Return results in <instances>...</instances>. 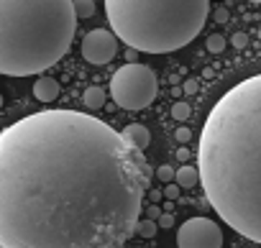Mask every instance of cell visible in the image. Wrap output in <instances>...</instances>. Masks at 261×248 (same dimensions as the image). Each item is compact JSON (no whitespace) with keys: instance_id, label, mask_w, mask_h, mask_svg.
<instances>
[{"instance_id":"obj_1","label":"cell","mask_w":261,"mask_h":248,"mask_svg":"<svg viewBox=\"0 0 261 248\" xmlns=\"http://www.w3.org/2000/svg\"><path fill=\"white\" fill-rule=\"evenodd\" d=\"M151 169L120 131L41 110L0 131V248H123Z\"/></svg>"},{"instance_id":"obj_2","label":"cell","mask_w":261,"mask_h":248,"mask_svg":"<svg viewBox=\"0 0 261 248\" xmlns=\"http://www.w3.org/2000/svg\"><path fill=\"white\" fill-rule=\"evenodd\" d=\"M197 172L207 202L225 225L261 243V74L225 90L207 113Z\"/></svg>"},{"instance_id":"obj_3","label":"cell","mask_w":261,"mask_h":248,"mask_svg":"<svg viewBox=\"0 0 261 248\" xmlns=\"http://www.w3.org/2000/svg\"><path fill=\"white\" fill-rule=\"evenodd\" d=\"M74 29L72 0H0V74L31 77L54 67Z\"/></svg>"},{"instance_id":"obj_4","label":"cell","mask_w":261,"mask_h":248,"mask_svg":"<svg viewBox=\"0 0 261 248\" xmlns=\"http://www.w3.org/2000/svg\"><path fill=\"white\" fill-rule=\"evenodd\" d=\"M108 23L128 49L169 54L205 29L210 0H105Z\"/></svg>"},{"instance_id":"obj_5","label":"cell","mask_w":261,"mask_h":248,"mask_svg":"<svg viewBox=\"0 0 261 248\" xmlns=\"http://www.w3.org/2000/svg\"><path fill=\"white\" fill-rule=\"evenodd\" d=\"M156 74L146 64H123L110 79L113 102L123 110H144L156 100Z\"/></svg>"},{"instance_id":"obj_6","label":"cell","mask_w":261,"mask_h":248,"mask_svg":"<svg viewBox=\"0 0 261 248\" xmlns=\"http://www.w3.org/2000/svg\"><path fill=\"white\" fill-rule=\"evenodd\" d=\"M177 248H223V230L210 217H190L177 230Z\"/></svg>"},{"instance_id":"obj_7","label":"cell","mask_w":261,"mask_h":248,"mask_svg":"<svg viewBox=\"0 0 261 248\" xmlns=\"http://www.w3.org/2000/svg\"><path fill=\"white\" fill-rule=\"evenodd\" d=\"M118 54V39L113 31L95 29L82 39V59L90 64H108Z\"/></svg>"},{"instance_id":"obj_8","label":"cell","mask_w":261,"mask_h":248,"mask_svg":"<svg viewBox=\"0 0 261 248\" xmlns=\"http://www.w3.org/2000/svg\"><path fill=\"white\" fill-rule=\"evenodd\" d=\"M59 82L54 79V77H39L36 82H34V97L39 100V102H54L57 97H59Z\"/></svg>"},{"instance_id":"obj_9","label":"cell","mask_w":261,"mask_h":248,"mask_svg":"<svg viewBox=\"0 0 261 248\" xmlns=\"http://www.w3.org/2000/svg\"><path fill=\"white\" fill-rule=\"evenodd\" d=\"M123 136L134 144L139 151H144L151 144V133H149V128L144 126V123H130V126H125L123 128Z\"/></svg>"},{"instance_id":"obj_10","label":"cell","mask_w":261,"mask_h":248,"mask_svg":"<svg viewBox=\"0 0 261 248\" xmlns=\"http://www.w3.org/2000/svg\"><path fill=\"white\" fill-rule=\"evenodd\" d=\"M174 184H177L179 189H192V187H197V184H200V172H197V167L182 164V167L174 172Z\"/></svg>"},{"instance_id":"obj_11","label":"cell","mask_w":261,"mask_h":248,"mask_svg":"<svg viewBox=\"0 0 261 248\" xmlns=\"http://www.w3.org/2000/svg\"><path fill=\"white\" fill-rule=\"evenodd\" d=\"M82 102H85V107H90V110L102 107V105H105V90H102V87H97V85L87 87V90H85V95H82Z\"/></svg>"},{"instance_id":"obj_12","label":"cell","mask_w":261,"mask_h":248,"mask_svg":"<svg viewBox=\"0 0 261 248\" xmlns=\"http://www.w3.org/2000/svg\"><path fill=\"white\" fill-rule=\"evenodd\" d=\"M77 18H92L95 16V0H72Z\"/></svg>"},{"instance_id":"obj_13","label":"cell","mask_w":261,"mask_h":248,"mask_svg":"<svg viewBox=\"0 0 261 248\" xmlns=\"http://www.w3.org/2000/svg\"><path fill=\"white\" fill-rule=\"evenodd\" d=\"M156 230H159L156 220H149V217L139 220V225H136V235H141V238H154Z\"/></svg>"},{"instance_id":"obj_14","label":"cell","mask_w":261,"mask_h":248,"mask_svg":"<svg viewBox=\"0 0 261 248\" xmlns=\"http://www.w3.org/2000/svg\"><path fill=\"white\" fill-rule=\"evenodd\" d=\"M205 46H207L210 54H220V51H225V36H220V34H210L207 41H205Z\"/></svg>"},{"instance_id":"obj_15","label":"cell","mask_w":261,"mask_h":248,"mask_svg":"<svg viewBox=\"0 0 261 248\" xmlns=\"http://www.w3.org/2000/svg\"><path fill=\"white\" fill-rule=\"evenodd\" d=\"M190 113H192V107H190L185 100H177V102L172 105V118L179 120V123H185V120L190 118Z\"/></svg>"},{"instance_id":"obj_16","label":"cell","mask_w":261,"mask_h":248,"mask_svg":"<svg viewBox=\"0 0 261 248\" xmlns=\"http://www.w3.org/2000/svg\"><path fill=\"white\" fill-rule=\"evenodd\" d=\"M174 172H177V169H172L169 164H162V167L156 169V179L164 182V184H172V182H174Z\"/></svg>"},{"instance_id":"obj_17","label":"cell","mask_w":261,"mask_h":248,"mask_svg":"<svg viewBox=\"0 0 261 248\" xmlns=\"http://www.w3.org/2000/svg\"><path fill=\"white\" fill-rule=\"evenodd\" d=\"M230 44H233V49H246L248 36H246L243 31H238V34H233V36H230Z\"/></svg>"},{"instance_id":"obj_18","label":"cell","mask_w":261,"mask_h":248,"mask_svg":"<svg viewBox=\"0 0 261 248\" xmlns=\"http://www.w3.org/2000/svg\"><path fill=\"white\" fill-rule=\"evenodd\" d=\"M174 139H177V141H179V144H187V141H190V139H192V131H190V128H185V126H182V128H177V131H174Z\"/></svg>"},{"instance_id":"obj_19","label":"cell","mask_w":261,"mask_h":248,"mask_svg":"<svg viewBox=\"0 0 261 248\" xmlns=\"http://www.w3.org/2000/svg\"><path fill=\"white\" fill-rule=\"evenodd\" d=\"M179 192H182V189H179V187H177V184H167V187H164V192H162V195H164V197H167V200H172V202H174V200H177V197H179Z\"/></svg>"},{"instance_id":"obj_20","label":"cell","mask_w":261,"mask_h":248,"mask_svg":"<svg viewBox=\"0 0 261 248\" xmlns=\"http://www.w3.org/2000/svg\"><path fill=\"white\" fill-rule=\"evenodd\" d=\"M156 225H159V228H172V225H174V215H172V212H162L159 220H156Z\"/></svg>"},{"instance_id":"obj_21","label":"cell","mask_w":261,"mask_h":248,"mask_svg":"<svg viewBox=\"0 0 261 248\" xmlns=\"http://www.w3.org/2000/svg\"><path fill=\"white\" fill-rule=\"evenodd\" d=\"M182 92H185V95H195V92H197V79H192V77H190V79H185Z\"/></svg>"},{"instance_id":"obj_22","label":"cell","mask_w":261,"mask_h":248,"mask_svg":"<svg viewBox=\"0 0 261 248\" xmlns=\"http://www.w3.org/2000/svg\"><path fill=\"white\" fill-rule=\"evenodd\" d=\"M213 18H215L218 23H225V21L230 18V13H228V8H215V13H213Z\"/></svg>"},{"instance_id":"obj_23","label":"cell","mask_w":261,"mask_h":248,"mask_svg":"<svg viewBox=\"0 0 261 248\" xmlns=\"http://www.w3.org/2000/svg\"><path fill=\"white\" fill-rule=\"evenodd\" d=\"M159 215H162V210H159L156 205H151V207L146 210V217H149V220H159Z\"/></svg>"},{"instance_id":"obj_24","label":"cell","mask_w":261,"mask_h":248,"mask_svg":"<svg viewBox=\"0 0 261 248\" xmlns=\"http://www.w3.org/2000/svg\"><path fill=\"white\" fill-rule=\"evenodd\" d=\"M125 57H128V64H136V59H139V51H136V49H125Z\"/></svg>"},{"instance_id":"obj_25","label":"cell","mask_w":261,"mask_h":248,"mask_svg":"<svg viewBox=\"0 0 261 248\" xmlns=\"http://www.w3.org/2000/svg\"><path fill=\"white\" fill-rule=\"evenodd\" d=\"M177 159H179V161L185 164V161L190 159V151H187V149H179V151H177Z\"/></svg>"},{"instance_id":"obj_26","label":"cell","mask_w":261,"mask_h":248,"mask_svg":"<svg viewBox=\"0 0 261 248\" xmlns=\"http://www.w3.org/2000/svg\"><path fill=\"white\" fill-rule=\"evenodd\" d=\"M149 197H151V202H159L164 195H162V192H149Z\"/></svg>"},{"instance_id":"obj_27","label":"cell","mask_w":261,"mask_h":248,"mask_svg":"<svg viewBox=\"0 0 261 248\" xmlns=\"http://www.w3.org/2000/svg\"><path fill=\"white\" fill-rule=\"evenodd\" d=\"M0 107H3V95H0Z\"/></svg>"},{"instance_id":"obj_28","label":"cell","mask_w":261,"mask_h":248,"mask_svg":"<svg viewBox=\"0 0 261 248\" xmlns=\"http://www.w3.org/2000/svg\"><path fill=\"white\" fill-rule=\"evenodd\" d=\"M248 3H261V0H248Z\"/></svg>"},{"instance_id":"obj_29","label":"cell","mask_w":261,"mask_h":248,"mask_svg":"<svg viewBox=\"0 0 261 248\" xmlns=\"http://www.w3.org/2000/svg\"><path fill=\"white\" fill-rule=\"evenodd\" d=\"M258 39H261V29H258Z\"/></svg>"}]
</instances>
